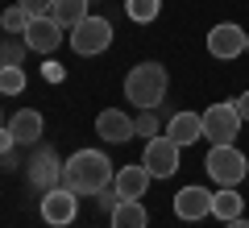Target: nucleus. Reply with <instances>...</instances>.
Instances as JSON below:
<instances>
[{
	"instance_id": "f257e3e1",
	"label": "nucleus",
	"mask_w": 249,
	"mask_h": 228,
	"mask_svg": "<svg viewBox=\"0 0 249 228\" xmlns=\"http://www.w3.org/2000/svg\"><path fill=\"white\" fill-rule=\"evenodd\" d=\"M116 166L108 162L104 149H75L67 166H62V187H71L75 195H100L104 187H112Z\"/></svg>"
},
{
	"instance_id": "f03ea898",
	"label": "nucleus",
	"mask_w": 249,
	"mask_h": 228,
	"mask_svg": "<svg viewBox=\"0 0 249 228\" xmlns=\"http://www.w3.org/2000/svg\"><path fill=\"white\" fill-rule=\"evenodd\" d=\"M166 67L162 62H137L124 75V100L133 108H158L166 100Z\"/></svg>"
},
{
	"instance_id": "7ed1b4c3",
	"label": "nucleus",
	"mask_w": 249,
	"mask_h": 228,
	"mask_svg": "<svg viewBox=\"0 0 249 228\" xmlns=\"http://www.w3.org/2000/svg\"><path fill=\"white\" fill-rule=\"evenodd\" d=\"M67 42H71V50L79 54V58H96V54H104L108 46H112V21L108 17H83L75 29H67Z\"/></svg>"
},
{
	"instance_id": "20e7f679",
	"label": "nucleus",
	"mask_w": 249,
	"mask_h": 228,
	"mask_svg": "<svg viewBox=\"0 0 249 228\" xmlns=\"http://www.w3.org/2000/svg\"><path fill=\"white\" fill-rule=\"evenodd\" d=\"M204 170H208V178H212V183L237 187L241 178L249 175V158L241 154L237 145H212V149H208V158H204Z\"/></svg>"
},
{
	"instance_id": "39448f33",
	"label": "nucleus",
	"mask_w": 249,
	"mask_h": 228,
	"mask_svg": "<svg viewBox=\"0 0 249 228\" xmlns=\"http://www.w3.org/2000/svg\"><path fill=\"white\" fill-rule=\"evenodd\" d=\"M237 133H241V116H237V108H232V100L212 104L204 112V137L212 141V145H237Z\"/></svg>"
},
{
	"instance_id": "423d86ee",
	"label": "nucleus",
	"mask_w": 249,
	"mask_h": 228,
	"mask_svg": "<svg viewBox=\"0 0 249 228\" xmlns=\"http://www.w3.org/2000/svg\"><path fill=\"white\" fill-rule=\"evenodd\" d=\"M75 216H79V195L71 187H54V191H42V220L50 228H71Z\"/></svg>"
},
{
	"instance_id": "0eeeda50",
	"label": "nucleus",
	"mask_w": 249,
	"mask_h": 228,
	"mask_svg": "<svg viewBox=\"0 0 249 228\" xmlns=\"http://www.w3.org/2000/svg\"><path fill=\"white\" fill-rule=\"evenodd\" d=\"M178 154H183V145H175V141L166 137V133H158V137L145 141V154H142V166L150 170L154 178H170L178 170Z\"/></svg>"
},
{
	"instance_id": "6e6552de",
	"label": "nucleus",
	"mask_w": 249,
	"mask_h": 228,
	"mask_svg": "<svg viewBox=\"0 0 249 228\" xmlns=\"http://www.w3.org/2000/svg\"><path fill=\"white\" fill-rule=\"evenodd\" d=\"M245 34H249V29L232 25V21L212 25V29H208V54H212V58H220V62L241 58V54H245Z\"/></svg>"
},
{
	"instance_id": "1a4fd4ad",
	"label": "nucleus",
	"mask_w": 249,
	"mask_h": 228,
	"mask_svg": "<svg viewBox=\"0 0 249 228\" xmlns=\"http://www.w3.org/2000/svg\"><path fill=\"white\" fill-rule=\"evenodd\" d=\"M62 166L67 162H58V154H54L50 145H42L29 158V183L37 187V191H54V187H62Z\"/></svg>"
},
{
	"instance_id": "9d476101",
	"label": "nucleus",
	"mask_w": 249,
	"mask_h": 228,
	"mask_svg": "<svg viewBox=\"0 0 249 228\" xmlns=\"http://www.w3.org/2000/svg\"><path fill=\"white\" fill-rule=\"evenodd\" d=\"M62 34H67V29H62L54 17H34L21 37H25V46H29L34 54H54V50L62 46Z\"/></svg>"
},
{
	"instance_id": "9b49d317",
	"label": "nucleus",
	"mask_w": 249,
	"mask_h": 228,
	"mask_svg": "<svg viewBox=\"0 0 249 228\" xmlns=\"http://www.w3.org/2000/svg\"><path fill=\"white\" fill-rule=\"evenodd\" d=\"M175 216L183 220V224H196V220L212 216V191H208V187H183V191L175 195Z\"/></svg>"
},
{
	"instance_id": "f8f14e48",
	"label": "nucleus",
	"mask_w": 249,
	"mask_h": 228,
	"mask_svg": "<svg viewBox=\"0 0 249 228\" xmlns=\"http://www.w3.org/2000/svg\"><path fill=\"white\" fill-rule=\"evenodd\" d=\"M96 137H104L108 145H124L129 137H137L133 116H124L121 108H104V112L96 116Z\"/></svg>"
},
{
	"instance_id": "ddd939ff",
	"label": "nucleus",
	"mask_w": 249,
	"mask_h": 228,
	"mask_svg": "<svg viewBox=\"0 0 249 228\" xmlns=\"http://www.w3.org/2000/svg\"><path fill=\"white\" fill-rule=\"evenodd\" d=\"M150 183H154V175L142 166V162L121 166V170H116V178H112V187H116V195H121V199H145Z\"/></svg>"
},
{
	"instance_id": "4468645a",
	"label": "nucleus",
	"mask_w": 249,
	"mask_h": 228,
	"mask_svg": "<svg viewBox=\"0 0 249 228\" xmlns=\"http://www.w3.org/2000/svg\"><path fill=\"white\" fill-rule=\"evenodd\" d=\"M166 137L175 141V145H196L199 137H204V112H175L166 121Z\"/></svg>"
},
{
	"instance_id": "2eb2a0df",
	"label": "nucleus",
	"mask_w": 249,
	"mask_h": 228,
	"mask_svg": "<svg viewBox=\"0 0 249 228\" xmlns=\"http://www.w3.org/2000/svg\"><path fill=\"white\" fill-rule=\"evenodd\" d=\"M9 129H13V137H17V145H37L42 133H46V121H42L37 108H21V112H13Z\"/></svg>"
},
{
	"instance_id": "dca6fc26",
	"label": "nucleus",
	"mask_w": 249,
	"mask_h": 228,
	"mask_svg": "<svg viewBox=\"0 0 249 228\" xmlns=\"http://www.w3.org/2000/svg\"><path fill=\"white\" fill-rule=\"evenodd\" d=\"M108 216H112V228H150V211L142 199H121Z\"/></svg>"
},
{
	"instance_id": "f3484780",
	"label": "nucleus",
	"mask_w": 249,
	"mask_h": 228,
	"mask_svg": "<svg viewBox=\"0 0 249 228\" xmlns=\"http://www.w3.org/2000/svg\"><path fill=\"white\" fill-rule=\"evenodd\" d=\"M50 17L58 21L62 29H75L83 17H91V0H54Z\"/></svg>"
},
{
	"instance_id": "a211bd4d",
	"label": "nucleus",
	"mask_w": 249,
	"mask_h": 228,
	"mask_svg": "<svg viewBox=\"0 0 249 228\" xmlns=\"http://www.w3.org/2000/svg\"><path fill=\"white\" fill-rule=\"evenodd\" d=\"M241 211H245V199L237 195V187H220V191H212V216L237 220Z\"/></svg>"
},
{
	"instance_id": "6ab92c4d",
	"label": "nucleus",
	"mask_w": 249,
	"mask_h": 228,
	"mask_svg": "<svg viewBox=\"0 0 249 228\" xmlns=\"http://www.w3.org/2000/svg\"><path fill=\"white\" fill-rule=\"evenodd\" d=\"M158 13H162V0H124V17L137 25H150Z\"/></svg>"
},
{
	"instance_id": "aec40b11",
	"label": "nucleus",
	"mask_w": 249,
	"mask_h": 228,
	"mask_svg": "<svg viewBox=\"0 0 249 228\" xmlns=\"http://www.w3.org/2000/svg\"><path fill=\"white\" fill-rule=\"evenodd\" d=\"M29 21H34V17H29V13L21 9V4H9V9L0 13V29H4V34H13V37H21V34H25V29H29Z\"/></svg>"
},
{
	"instance_id": "412c9836",
	"label": "nucleus",
	"mask_w": 249,
	"mask_h": 228,
	"mask_svg": "<svg viewBox=\"0 0 249 228\" xmlns=\"http://www.w3.org/2000/svg\"><path fill=\"white\" fill-rule=\"evenodd\" d=\"M25 50H29V46H25V37L17 42L13 34H4V37H0V67H21Z\"/></svg>"
},
{
	"instance_id": "4be33fe9",
	"label": "nucleus",
	"mask_w": 249,
	"mask_h": 228,
	"mask_svg": "<svg viewBox=\"0 0 249 228\" xmlns=\"http://www.w3.org/2000/svg\"><path fill=\"white\" fill-rule=\"evenodd\" d=\"M21 91H25V70L0 67V96H21Z\"/></svg>"
},
{
	"instance_id": "5701e85b",
	"label": "nucleus",
	"mask_w": 249,
	"mask_h": 228,
	"mask_svg": "<svg viewBox=\"0 0 249 228\" xmlns=\"http://www.w3.org/2000/svg\"><path fill=\"white\" fill-rule=\"evenodd\" d=\"M133 129L142 133L145 141H150V137H158V133H162V121L154 116V108H137V121H133Z\"/></svg>"
},
{
	"instance_id": "b1692460",
	"label": "nucleus",
	"mask_w": 249,
	"mask_h": 228,
	"mask_svg": "<svg viewBox=\"0 0 249 228\" xmlns=\"http://www.w3.org/2000/svg\"><path fill=\"white\" fill-rule=\"evenodd\" d=\"M17 4L29 17H50V9H54V0H17Z\"/></svg>"
},
{
	"instance_id": "393cba45",
	"label": "nucleus",
	"mask_w": 249,
	"mask_h": 228,
	"mask_svg": "<svg viewBox=\"0 0 249 228\" xmlns=\"http://www.w3.org/2000/svg\"><path fill=\"white\" fill-rule=\"evenodd\" d=\"M96 199H100V208H104V211H112L116 203H121V195H116V187H104V191H100Z\"/></svg>"
},
{
	"instance_id": "a878e982",
	"label": "nucleus",
	"mask_w": 249,
	"mask_h": 228,
	"mask_svg": "<svg viewBox=\"0 0 249 228\" xmlns=\"http://www.w3.org/2000/svg\"><path fill=\"white\" fill-rule=\"evenodd\" d=\"M13 145H17L13 129H9V124H0V154H13Z\"/></svg>"
},
{
	"instance_id": "bb28decb",
	"label": "nucleus",
	"mask_w": 249,
	"mask_h": 228,
	"mask_svg": "<svg viewBox=\"0 0 249 228\" xmlns=\"http://www.w3.org/2000/svg\"><path fill=\"white\" fill-rule=\"evenodd\" d=\"M232 108H237V116H241V121L249 124V91H241V96L232 100Z\"/></svg>"
},
{
	"instance_id": "cd10ccee",
	"label": "nucleus",
	"mask_w": 249,
	"mask_h": 228,
	"mask_svg": "<svg viewBox=\"0 0 249 228\" xmlns=\"http://www.w3.org/2000/svg\"><path fill=\"white\" fill-rule=\"evenodd\" d=\"M224 228H249V220H245V216H237V220H224Z\"/></svg>"
},
{
	"instance_id": "c85d7f7f",
	"label": "nucleus",
	"mask_w": 249,
	"mask_h": 228,
	"mask_svg": "<svg viewBox=\"0 0 249 228\" xmlns=\"http://www.w3.org/2000/svg\"><path fill=\"white\" fill-rule=\"evenodd\" d=\"M245 54H249V34H245Z\"/></svg>"
},
{
	"instance_id": "c756f323",
	"label": "nucleus",
	"mask_w": 249,
	"mask_h": 228,
	"mask_svg": "<svg viewBox=\"0 0 249 228\" xmlns=\"http://www.w3.org/2000/svg\"><path fill=\"white\" fill-rule=\"evenodd\" d=\"M91 4H96V0H91Z\"/></svg>"
}]
</instances>
